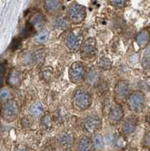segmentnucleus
Returning <instances> with one entry per match:
<instances>
[{
	"label": "nucleus",
	"mask_w": 150,
	"mask_h": 151,
	"mask_svg": "<svg viewBox=\"0 0 150 151\" xmlns=\"http://www.w3.org/2000/svg\"><path fill=\"white\" fill-rule=\"evenodd\" d=\"M44 112V106L40 102H36L32 104L29 107V114L33 117H39Z\"/></svg>",
	"instance_id": "23"
},
{
	"label": "nucleus",
	"mask_w": 150,
	"mask_h": 151,
	"mask_svg": "<svg viewBox=\"0 0 150 151\" xmlns=\"http://www.w3.org/2000/svg\"><path fill=\"white\" fill-rule=\"evenodd\" d=\"M15 151H29L27 147H26L24 146H20L15 150Z\"/></svg>",
	"instance_id": "36"
},
{
	"label": "nucleus",
	"mask_w": 150,
	"mask_h": 151,
	"mask_svg": "<svg viewBox=\"0 0 150 151\" xmlns=\"http://www.w3.org/2000/svg\"><path fill=\"white\" fill-rule=\"evenodd\" d=\"M142 144H143V146L144 147L150 149V131L145 133V134H144L143 137Z\"/></svg>",
	"instance_id": "31"
},
{
	"label": "nucleus",
	"mask_w": 150,
	"mask_h": 151,
	"mask_svg": "<svg viewBox=\"0 0 150 151\" xmlns=\"http://www.w3.org/2000/svg\"><path fill=\"white\" fill-rule=\"evenodd\" d=\"M84 42L83 29L81 27H76L71 29L65 39V44L70 51L76 52L80 50Z\"/></svg>",
	"instance_id": "3"
},
{
	"label": "nucleus",
	"mask_w": 150,
	"mask_h": 151,
	"mask_svg": "<svg viewBox=\"0 0 150 151\" xmlns=\"http://www.w3.org/2000/svg\"><path fill=\"white\" fill-rule=\"evenodd\" d=\"M70 26H71V23L67 17H57L54 21V27L55 29L59 30H67L70 29Z\"/></svg>",
	"instance_id": "20"
},
{
	"label": "nucleus",
	"mask_w": 150,
	"mask_h": 151,
	"mask_svg": "<svg viewBox=\"0 0 150 151\" xmlns=\"http://www.w3.org/2000/svg\"><path fill=\"white\" fill-rule=\"evenodd\" d=\"M126 102L131 111L134 113H141L145 107V94L140 91H132L127 98Z\"/></svg>",
	"instance_id": "7"
},
{
	"label": "nucleus",
	"mask_w": 150,
	"mask_h": 151,
	"mask_svg": "<svg viewBox=\"0 0 150 151\" xmlns=\"http://www.w3.org/2000/svg\"><path fill=\"white\" fill-rule=\"evenodd\" d=\"M35 28L32 27V24L29 22H28L27 24H26L25 27L23 29L22 31V36H24V37H27V36H30L32 33H34Z\"/></svg>",
	"instance_id": "30"
},
{
	"label": "nucleus",
	"mask_w": 150,
	"mask_h": 151,
	"mask_svg": "<svg viewBox=\"0 0 150 151\" xmlns=\"http://www.w3.org/2000/svg\"><path fill=\"white\" fill-rule=\"evenodd\" d=\"M29 23L32 24L35 29H41L44 27L45 24H46V19L43 15L42 13L36 12L33 14Z\"/></svg>",
	"instance_id": "19"
},
{
	"label": "nucleus",
	"mask_w": 150,
	"mask_h": 151,
	"mask_svg": "<svg viewBox=\"0 0 150 151\" xmlns=\"http://www.w3.org/2000/svg\"><path fill=\"white\" fill-rule=\"evenodd\" d=\"M80 57L82 60L92 61L98 55V48L96 39L90 37L83 42L80 48Z\"/></svg>",
	"instance_id": "4"
},
{
	"label": "nucleus",
	"mask_w": 150,
	"mask_h": 151,
	"mask_svg": "<svg viewBox=\"0 0 150 151\" xmlns=\"http://www.w3.org/2000/svg\"><path fill=\"white\" fill-rule=\"evenodd\" d=\"M20 108L18 103L15 100L11 99L7 101L2 109L1 115L5 120L8 122H13L16 120L19 115Z\"/></svg>",
	"instance_id": "8"
},
{
	"label": "nucleus",
	"mask_w": 150,
	"mask_h": 151,
	"mask_svg": "<svg viewBox=\"0 0 150 151\" xmlns=\"http://www.w3.org/2000/svg\"><path fill=\"white\" fill-rule=\"evenodd\" d=\"M23 73L18 68H13L8 76V84L12 87H17L21 84L23 80Z\"/></svg>",
	"instance_id": "15"
},
{
	"label": "nucleus",
	"mask_w": 150,
	"mask_h": 151,
	"mask_svg": "<svg viewBox=\"0 0 150 151\" xmlns=\"http://www.w3.org/2000/svg\"><path fill=\"white\" fill-rule=\"evenodd\" d=\"M84 130L89 134H96L102 127V120L97 114H90L85 118L82 122Z\"/></svg>",
	"instance_id": "10"
},
{
	"label": "nucleus",
	"mask_w": 150,
	"mask_h": 151,
	"mask_svg": "<svg viewBox=\"0 0 150 151\" xmlns=\"http://www.w3.org/2000/svg\"><path fill=\"white\" fill-rule=\"evenodd\" d=\"M19 45H20V40L18 39H15V40H13L11 43V48L13 49H17L19 47Z\"/></svg>",
	"instance_id": "34"
},
{
	"label": "nucleus",
	"mask_w": 150,
	"mask_h": 151,
	"mask_svg": "<svg viewBox=\"0 0 150 151\" xmlns=\"http://www.w3.org/2000/svg\"><path fill=\"white\" fill-rule=\"evenodd\" d=\"M125 116L124 109L119 104H116L111 106L108 113V122L111 125H117L121 122Z\"/></svg>",
	"instance_id": "11"
},
{
	"label": "nucleus",
	"mask_w": 150,
	"mask_h": 151,
	"mask_svg": "<svg viewBox=\"0 0 150 151\" xmlns=\"http://www.w3.org/2000/svg\"><path fill=\"white\" fill-rule=\"evenodd\" d=\"M4 83V75L3 74H0V86H2Z\"/></svg>",
	"instance_id": "37"
},
{
	"label": "nucleus",
	"mask_w": 150,
	"mask_h": 151,
	"mask_svg": "<svg viewBox=\"0 0 150 151\" xmlns=\"http://www.w3.org/2000/svg\"><path fill=\"white\" fill-rule=\"evenodd\" d=\"M62 7V2L58 0H49L44 1V9L46 11L47 13L49 14L54 15L57 14L60 12Z\"/></svg>",
	"instance_id": "17"
},
{
	"label": "nucleus",
	"mask_w": 150,
	"mask_h": 151,
	"mask_svg": "<svg viewBox=\"0 0 150 151\" xmlns=\"http://www.w3.org/2000/svg\"><path fill=\"white\" fill-rule=\"evenodd\" d=\"M131 93V85L128 81L121 79L116 83L114 88V96L116 101L121 102L126 101Z\"/></svg>",
	"instance_id": "9"
},
{
	"label": "nucleus",
	"mask_w": 150,
	"mask_h": 151,
	"mask_svg": "<svg viewBox=\"0 0 150 151\" xmlns=\"http://www.w3.org/2000/svg\"><path fill=\"white\" fill-rule=\"evenodd\" d=\"M45 51L44 48H36L32 50H24L18 56V63L25 67H32L43 64L45 58Z\"/></svg>",
	"instance_id": "2"
},
{
	"label": "nucleus",
	"mask_w": 150,
	"mask_h": 151,
	"mask_svg": "<svg viewBox=\"0 0 150 151\" xmlns=\"http://www.w3.org/2000/svg\"><path fill=\"white\" fill-rule=\"evenodd\" d=\"M50 37V32L48 29H43L39 34L36 35L34 37L33 40L36 43L38 44H43L46 42Z\"/></svg>",
	"instance_id": "25"
},
{
	"label": "nucleus",
	"mask_w": 150,
	"mask_h": 151,
	"mask_svg": "<svg viewBox=\"0 0 150 151\" xmlns=\"http://www.w3.org/2000/svg\"><path fill=\"white\" fill-rule=\"evenodd\" d=\"M109 3L110 5L113 6L116 9H124L128 5V2L125 1V0H119V1H116V0H113V1H109Z\"/></svg>",
	"instance_id": "29"
},
{
	"label": "nucleus",
	"mask_w": 150,
	"mask_h": 151,
	"mask_svg": "<svg viewBox=\"0 0 150 151\" xmlns=\"http://www.w3.org/2000/svg\"><path fill=\"white\" fill-rule=\"evenodd\" d=\"M21 124L23 125V126L24 127H29L31 125V119L30 118H28V117H25L22 120L21 122Z\"/></svg>",
	"instance_id": "33"
},
{
	"label": "nucleus",
	"mask_w": 150,
	"mask_h": 151,
	"mask_svg": "<svg viewBox=\"0 0 150 151\" xmlns=\"http://www.w3.org/2000/svg\"><path fill=\"white\" fill-rule=\"evenodd\" d=\"M106 143L112 147H121L125 144V140L121 135L109 134L106 137Z\"/></svg>",
	"instance_id": "21"
},
{
	"label": "nucleus",
	"mask_w": 150,
	"mask_h": 151,
	"mask_svg": "<svg viewBox=\"0 0 150 151\" xmlns=\"http://www.w3.org/2000/svg\"><path fill=\"white\" fill-rule=\"evenodd\" d=\"M150 41V32L146 29H142L136 36V42L141 48H146Z\"/></svg>",
	"instance_id": "18"
},
{
	"label": "nucleus",
	"mask_w": 150,
	"mask_h": 151,
	"mask_svg": "<svg viewBox=\"0 0 150 151\" xmlns=\"http://www.w3.org/2000/svg\"><path fill=\"white\" fill-rule=\"evenodd\" d=\"M10 91L8 89H2L0 91V99L2 100H6L7 98H9L10 96Z\"/></svg>",
	"instance_id": "32"
},
{
	"label": "nucleus",
	"mask_w": 150,
	"mask_h": 151,
	"mask_svg": "<svg viewBox=\"0 0 150 151\" xmlns=\"http://www.w3.org/2000/svg\"><path fill=\"white\" fill-rule=\"evenodd\" d=\"M93 144H94V147L95 149L100 150L103 148L104 144H105V141H104V137L100 133H96L93 137Z\"/></svg>",
	"instance_id": "26"
},
{
	"label": "nucleus",
	"mask_w": 150,
	"mask_h": 151,
	"mask_svg": "<svg viewBox=\"0 0 150 151\" xmlns=\"http://www.w3.org/2000/svg\"><path fill=\"white\" fill-rule=\"evenodd\" d=\"M137 125H138V118L135 115H131L124 119L121 125V129L125 134H131L136 131Z\"/></svg>",
	"instance_id": "14"
},
{
	"label": "nucleus",
	"mask_w": 150,
	"mask_h": 151,
	"mask_svg": "<svg viewBox=\"0 0 150 151\" xmlns=\"http://www.w3.org/2000/svg\"><path fill=\"white\" fill-rule=\"evenodd\" d=\"M40 123H41V126L42 129H44V130H49L50 129H51L52 125H53V119L50 114L48 113H45L42 116L41 121H40Z\"/></svg>",
	"instance_id": "24"
},
{
	"label": "nucleus",
	"mask_w": 150,
	"mask_h": 151,
	"mask_svg": "<svg viewBox=\"0 0 150 151\" xmlns=\"http://www.w3.org/2000/svg\"><path fill=\"white\" fill-rule=\"evenodd\" d=\"M72 104L78 111L88 110L92 104V94L88 88L82 86L77 87L72 94Z\"/></svg>",
	"instance_id": "1"
},
{
	"label": "nucleus",
	"mask_w": 150,
	"mask_h": 151,
	"mask_svg": "<svg viewBox=\"0 0 150 151\" xmlns=\"http://www.w3.org/2000/svg\"><path fill=\"white\" fill-rule=\"evenodd\" d=\"M6 64L5 63H2V64H0V74H3L5 73L6 71Z\"/></svg>",
	"instance_id": "35"
},
{
	"label": "nucleus",
	"mask_w": 150,
	"mask_h": 151,
	"mask_svg": "<svg viewBox=\"0 0 150 151\" xmlns=\"http://www.w3.org/2000/svg\"><path fill=\"white\" fill-rule=\"evenodd\" d=\"M88 69L82 61H75L72 64L69 70V77L74 84H80L85 80Z\"/></svg>",
	"instance_id": "6"
},
{
	"label": "nucleus",
	"mask_w": 150,
	"mask_h": 151,
	"mask_svg": "<svg viewBox=\"0 0 150 151\" xmlns=\"http://www.w3.org/2000/svg\"><path fill=\"white\" fill-rule=\"evenodd\" d=\"M52 73H53V69L51 67H44V69H42V70L41 72V76L45 81H48L51 78Z\"/></svg>",
	"instance_id": "28"
},
{
	"label": "nucleus",
	"mask_w": 150,
	"mask_h": 151,
	"mask_svg": "<svg viewBox=\"0 0 150 151\" xmlns=\"http://www.w3.org/2000/svg\"><path fill=\"white\" fill-rule=\"evenodd\" d=\"M97 67L100 70H109L113 67V61L106 56H101L97 60Z\"/></svg>",
	"instance_id": "22"
},
{
	"label": "nucleus",
	"mask_w": 150,
	"mask_h": 151,
	"mask_svg": "<svg viewBox=\"0 0 150 151\" xmlns=\"http://www.w3.org/2000/svg\"><path fill=\"white\" fill-rule=\"evenodd\" d=\"M102 79V73L98 67H90L87 72L85 81L88 86L91 87H97L100 84Z\"/></svg>",
	"instance_id": "12"
},
{
	"label": "nucleus",
	"mask_w": 150,
	"mask_h": 151,
	"mask_svg": "<svg viewBox=\"0 0 150 151\" xmlns=\"http://www.w3.org/2000/svg\"><path fill=\"white\" fill-rule=\"evenodd\" d=\"M86 8L79 2H72L67 9V17L72 24H80L86 17Z\"/></svg>",
	"instance_id": "5"
},
{
	"label": "nucleus",
	"mask_w": 150,
	"mask_h": 151,
	"mask_svg": "<svg viewBox=\"0 0 150 151\" xmlns=\"http://www.w3.org/2000/svg\"><path fill=\"white\" fill-rule=\"evenodd\" d=\"M143 66L145 68H150V45L146 47L144 51L142 58Z\"/></svg>",
	"instance_id": "27"
},
{
	"label": "nucleus",
	"mask_w": 150,
	"mask_h": 151,
	"mask_svg": "<svg viewBox=\"0 0 150 151\" xmlns=\"http://www.w3.org/2000/svg\"><path fill=\"white\" fill-rule=\"evenodd\" d=\"M75 135L70 131H63L58 135V143L60 146L65 150L70 149L75 144Z\"/></svg>",
	"instance_id": "13"
},
{
	"label": "nucleus",
	"mask_w": 150,
	"mask_h": 151,
	"mask_svg": "<svg viewBox=\"0 0 150 151\" xmlns=\"http://www.w3.org/2000/svg\"><path fill=\"white\" fill-rule=\"evenodd\" d=\"M146 121L149 123V125H150V113H148V115L146 116Z\"/></svg>",
	"instance_id": "38"
},
{
	"label": "nucleus",
	"mask_w": 150,
	"mask_h": 151,
	"mask_svg": "<svg viewBox=\"0 0 150 151\" xmlns=\"http://www.w3.org/2000/svg\"><path fill=\"white\" fill-rule=\"evenodd\" d=\"M94 147L92 139L87 135H82L78 140L77 150L78 151H94Z\"/></svg>",
	"instance_id": "16"
}]
</instances>
